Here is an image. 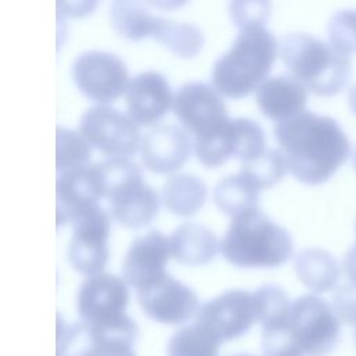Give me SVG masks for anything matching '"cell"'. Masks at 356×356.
I'll use <instances>...</instances> for the list:
<instances>
[{"label": "cell", "mask_w": 356, "mask_h": 356, "mask_svg": "<svg viewBox=\"0 0 356 356\" xmlns=\"http://www.w3.org/2000/svg\"><path fill=\"white\" fill-rule=\"evenodd\" d=\"M273 132L289 171L306 184L327 181L350 156V142L338 121L306 108L275 121Z\"/></svg>", "instance_id": "obj_1"}, {"label": "cell", "mask_w": 356, "mask_h": 356, "mask_svg": "<svg viewBox=\"0 0 356 356\" xmlns=\"http://www.w3.org/2000/svg\"><path fill=\"white\" fill-rule=\"evenodd\" d=\"M278 50L291 75L316 95H337L350 79V58L310 33L299 31L284 33Z\"/></svg>", "instance_id": "obj_2"}, {"label": "cell", "mask_w": 356, "mask_h": 356, "mask_svg": "<svg viewBox=\"0 0 356 356\" xmlns=\"http://www.w3.org/2000/svg\"><path fill=\"white\" fill-rule=\"evenodd\" d=\"M277 49L270 29L259 25L241 28L229 47L213 63V85L231 97L249 93L271 70Z\"/></svg>", "instance_id": "obj_3"}, {"label": "cell", "mask_w": 356, "mask_h": 356, "mask_svg": "<svg viewBox=\"0 0 356 356\" xmlns=\"http://www.w3.org/2000/svg\"><path fill=\"white\" fill-rule=\"evenodd\" d=\"M291 234L259 207L232 216L220 252L232 264L242 267H274L292 253Z\"/></svg>", "instance_id": "obj_4"}, {"label": "cell", "mask_w": 356, "mask_h": 356, "mask_svg": "<svg viewBox=\"0 0 356 356\" xmlns=\"http://www.w3.org/2000/svg\"><path fill=\"white\" fill-rule=\"evenodd\" d=\"M286 327L303 356H327L337 348L341 337V324L334 309L312 293L293 300Z\"/></svg>", "instance_id": "obj_5"}, {"label": "cell", "mask_w": 356, "mask_h": 356, "mask_svg": "<svg viewBox=\"0 0 356 356\" xmlns=\"http://www.w3.org/2000/svg\"><path fill=\"white\" fill-rule=\"evenodd\" d=\"M129 299L124 278L113 273L88 275L76 291V312L92 328H114L132 321L125 313Z\"/></svg>", "instance_id": "obj_6"}, {"label": "cell", "mask_w": 356, "mask_h": 356, "mask_svg": "<svg viewBox=\"0 0 356 356\" xmlns=\"http://www.w3.org/2000/svg\"><path fill=\"white\" fill-rule=\"evenodd\" d=\"M135 321L114 328H92L83 321L65 324L57 335V356H136Z\"/></svg>", "instance_id": "obj_7"}, {"label": "cell", "mask_w": 356, "mask_h": 356, "mask_svg": "<svg viewBox=\"0 0 356 356\" xmlns=\"http://www.w3.org/2000/svg\"><path fill=\"white\" fill-rule=\"evenodd\" d=\"M79 132L90 145L111 157H127L140 143L138 122L106 104L90 106L81 114Z\"/></svg>", "instance_id": "obj_8"}, {"label": "cell", "mask_w": 356, "mask_h": 356, "mask_svg": "<svg viewBox=\"0 0 356 356\" xmlns=\"http://www.w3.org/2000/svg\"><path fill=\"white\" fill-rule=\"evenodd\" d=\"M71 224L72 234L67 248L71 266L86 275L102 273L108 256L110 213L97 203L78 214Z\"/></svg>", "instance_id": "obj_9"}, {"label": "cell", "mask_w": 356, "mask_h": 356, "mask_svg": "<svg viewBox=\"0 0 356 356\" xmlns=\"http://www.w3.org/2000/svg\"><path fill=\"white\" fill-rule=\"evenodd\" d=\"M71 75L76 86L97 102H108L127 88L128 70L121 57L106 50H83L71 65Z\"/></svg>", "instance_id": "obj_10"}, {"label": "cell", "mask_w": 356, "mask_h": 356, "mask_svg": "<svg viewBox=\"0 0 356 356\" xmlns=\"http://www.w3.org/2000/svg\"><path fill=\"white\" fill-rule=\"evenodd\" d=\"M195 323L221 342L236 339L256 323L253 296L245 289L224 291L197 307Z\"/></svg>", "instance_id": "obj_11"}, {"label": "cell", "mask_w": 356, "mask_h": 356, "mask_svg": "<svg viewBox=\"0 0 356 356\" xmlns=\"http://www.w3.org/2000/svg\"><path fill=\"white\" fill-rule=\"evenodd\" d=\"M172 110L195 136L218 129L229 118L221 93L203 81L184 82L174 93Z\"/></svg>", "instance_id": "obj_12"}, {"label": "cell", "mask_w": 356, "mask_h": 356, "mask_svg": "<svg viewBox=\"0 0 356 356\" xmlns=\"http://www.w3.org/2000/svg\"><path fill=\"white\" fill-rule=\"evenodd\" d=\"M136 296L142 310L163 324H182L199 307L196 292L168 273L136 289Z\"/></svg>", "instance_id": "obj_13"}, {"label": "cell", "mask_w": 356, "mask_h": 356, "mask_svg": "<svg viewBox=\"0 0 356 356\" xmlns=\"http://www.w3.org/2000/svg\"><path fill=\"white\" fill-rule=\"evenodd\" d=\"M171 246L160 229L152 228L135 236L122 259L121 271L125 281L136 289L164 274V266L170 257Z\"/></svg>", "instance_id": "obj_14"}, {"label": "cell", "mask_w": 356, "mask_h": 356, "mask_svg": "<svg viewBox=\"0 0 356 356\" xmlns=\"http://www.w3.org/2000/svg\"><path fill=\"white\" fill-rule=\"evenodd\" d=\"M57 224L72 222V220L99 203L103 197L102 188L93 163L63 170L56 179Z\"/></svg>", "instance_id": "obj_15"}, {"label": "cell", "mask_w": 356, "mask_h": 356, "mask_svg": "<svg viewBox=\"0 0 356 356\" xmlns=\"http://www.w3.org/2000/svg\"><path fill=\"white\" fill-rule=\"evenodd\" d=\"M139 150L149 170L168 172L181 167L189 156L191 138L178 124L157 122L140 138Z\"/></svg>", "instance_id": "obj_16"}, {"label": "cell", "mask_w": 356, "mask_h": 356, "mask_svg": "<svg viewBox=\"0 0 356 356\" xmlns=\"http://www.w3.org/2000/svg\"><path fill=\"white\" fill-rule=\"evenodd\" d=\"M171 88L165 76L154 70L135 74L125 89L129 115L139 124H152L159 120L172 103Z\"/></svg>", "instance_id": "obj_17"}, {"label": "cell", "mask_w": 356, "mask_h": 356, "mask_svg": "<svg viewBox=\"0 0 356 356\" xmlns=\"http://www.w3.org/2000/svg\"><path fill=\"white\" fill-rule=\"evenodd\" d=\"M106 197L110 216L125 227L147 224L159 209V195L142 175L115 186Z\"/></svg>", "instance_id": "obj_18"}, {"label": "cell", "mask_w": 356, "mask_h": 356, "mask_svg": "<svg viewBox=\"0 0 356 356\" xmlns=\"http://www.w3.org/2000/svg\"><path fill=\"white\" fill-rule=\"evenodd\" d=\"M254 99L263 114L281 121L305 110L307 93L295 76L280 72L264 78L259 83Z\"/></svg>", "instance_id": "obj_19"}, {"label": "cell", "mask_w": 356, "mask_h": 356, "mask_svg": "<svg viewBox=\"0 0 356 356\" xmlns=\"http://www.w3.org/2000/svg\"><path fill=\"white\" fill-rule=\"evenodd\" d=\"M171 253L186 264H203L211 260L220 249L218 238L213 229L199 222H182L170 236Z\"/></svg>", "instance_id": "obj_20"}, {"label": "cell", "mask_w": 356, "mask_h": 356, "mask_svg": "<svg viewBox=\"0 0 356 356\" xmlns=\"http://www.w3.org/2000/svg\"><path fill=\"white\" fill-rule=\"evenodd\" d=\"M295 271L313 292H328L338 284L341 270L335 257L320 248H306L295 254Z\"/></svg>", "instance_id": "obj_21"}, {"label": "cell", "mask_w": 356, "mask_h": 356, "mask_svg": "<svg viewBox=\"0 0 356 356\" xmlns=\"http://www.w3.org/2000/svg\"><path fill=\"white\" fill-rule=\"evenodd\" d=\"M207 196V186L202 178L189 172H177L167 177L161 185V200L171 211L193 214Z\"/></svg>", "instance_id": "obj_22"}, {"label": "cell", "mask_w": 356, "mask_h": 356, "mask_svg": "<svg viewBox=\"0 0 356 356\" xmlns=\"http://www.w3.org/2000/svg\"><path fill=\"white\" fill-rule=\"evenodd\" d=\"M259 186L243 171L221 177L213 189L216 204L227 214L236 216L249 209L257 207Z\"/></svg>", "instance_id": "obj_23"}, {"label": "cell", "mask_w": 356, "mask_h": 356, "mask_svg": "<svg viewBox=\"0 0 356 356\" xmlns=\"http://www.w3.org/2000/svg\"><path fill=\"white\" fill-rule=\"evenodd\" d=\"M108 17L117 33L129 39L152 36L157 19V15L152 14L145 3L136 0L113 1L108 7Z\"/></svg>", "instance_id": "obj_24"}, {"label": "cell", "mask_w": 356, "mask_h": 356, "mask_svg": "<svg viewBox=\"0 0 356 356\" xmlns=\"http://www.w3.org/2000/svg\"><path fill=\"white\" fill-rule=\"evenodd\" d=\"M152 38L160 40L174 53L185 57L196 54L204 40L203 31L197 25L161 15H157Z\"/></svg>", "instance_id": "obj_25"}, {"label": "cell", "mask_w": 356, "mask_h": 356, "mask_svg": "<svg viewBox=\"0 0 356 356\" xmlns=\"http://www.w3.org/2000/svg\"><path fill=\"white\" fill-rule=\"evenodd\" d=\"M256 323L261 324L263 331L282 328L288 324L292 303L285 291L275 284H261L253 292Z\"/></svg>", "instance_id": "obj_26"}, {"label": "cell", "mask_w": 356, "mask_h": 356, "mask_svg": "<svg viewBox=\"0 0 356 356\" xmlns=\"http://www.w3.org/2000/svg\"><path fill=\"white\" fill-rule=\"evenodd\" d=\"M222 342L204 327L193 323L177 330L168 341V356H218Z\"/></svg>", "instance_id": "obj_27"}, {"label": "cell", "mask_w": 356, "mask_h": 356, "mask_svg": "<svg viewBox=\"0 0 356 356\" xmlns=\"http://www.w3.org/2000/svg\"><path fill=\"white\" fill-rule=\"evenodd\" d=\"M286 168V157L284 152L278 147H266L256 157L241 161L239 165V170L250 177L260 191L280 181L285 174Z\"/></svg>", "instance_id": "obj_28"}, {"label": "cell", "mask_w": 356, "mask_h": 356, "mask_svg": "<svg viewBox=\"0 0 356 356\" xmlns=\"http://www.w3.org/2000/svg\"><path fill=\"white\" fill-rule=\"evenodd\" d=\"M56 136H57V156H56L57 172L67 168L89 164L92 145L79 131L64 128L63 125H57Z\"/></svg>", "instance_id": "obj_29"}, {"label": "cell", "mask_w": 356, "mask_h": 356, "mask_svg": "<svg viewBox=\"0 0 356 356\" xmlns=\"http://www.w3.org/2000/svg\"><path fill=\"white\" fill-rule=\"evenodd\" d=\"M330 44L339 53H356V10L342 8L334 13L327 25Z\"/></svg>", "instance_id": "obj_30"}, {"label": "cell", "mask_w": 356, "mask_h": 356, "mask_svg": "<svg viewBox=\"0 0 356 356\" xmlns=\"http://www.w3.org/2000/svg\"><path fill=\"white\" fill-rule=\"evenodd\" d=\"M271 3L270 1H245L234 0L228 4V13L234 24L241 29L245 26L259 25L263 26L264 21L270 15Z\"/></svg>", "instance_id": "obj_31"}, {"label": "cell", "mask_w": 356, "mask_h": 356, "mask_svg": "<svg viewBox=\"0 0 356 356\" xmlns=\"http://www.w3.org/2000/svg\"><path fill=\"white\" fill-rule=\"evenodd\" d=\"M263 356H303L293 343L288 327L263 331L261 335Z\"/></svg>", "instance_id": "obj_32"}, {"label": "cell", "mask_w": 356, "mask_h": 356, "mask_svg": "<svg viewBox=\"0 0 356 356\" xmlns=\"http://www.w3.org/2000/svg\"><path fill=\"white\" fill-rule=\"evenodd\" d=\"M332 309L339 321L356 327V285L343 284L334 292Z\"/></svg>", "instance_id": "obj_33"}, {"label": "cell", "mask_w": 356, "mask_h": 356, "mask_svg": "<svg viewBox=\"0 0 356 356\" xmlns=\"http://www.w3.org/2000/svg\"><path fill=\"white\" fill-rule=\"evenodd\" d=\"M342 267L350 282L356 285V243L343 256Z\"/></svg>", "instance_id": "obj_34"}, {"label": "cell", "mask_w": 356, "mask_h": 356, "mask_svg": "<svg viewBox=\"0 0 356 356\" xmlns=\"http://www.w3.org/2000/svg\"><path fill=\"white\" fill-rule=\"evenodd\" d=\"M348 103H349L350 110L356 114V83L352 85L348 92Z\"/></svg>", "instance_id": "obj_35"}, {"label": "cell", "mask_w": 356, "mask_h": 356, "mask_svg": "<svg viewBox=\"0 0 356 356\" xmlns=\"http://www.w3.org/2000/svg\"><path fill=\"white\" fill-rule=\"evenodd\" d=\"M353 167H355V170H356V152H355V154H353Z\"/></svg>", "instance_id": "obj_36"}, {"label": "cell", "mask_w": 356, "mask_h": 356, "mask_svg": "<svg viewBox=\"0 0 356 356\" xmlns=\"http://www.w3.org/2000/svg\"><path fill=\"white\" fill-rule=\"evenodd\" d=\"M234 356H252V355H248V353H239V355H234Z\"/></svg>", "instance_id": "obj_37"}, {"label": "cell", "mask_w": 356, "mask_h": 356, "mask_svg": "<svg viewBox=\"0 0 356 356\" xmlns=\"http://www.w3.org/2000/svg\"><path fill=\"white\" fill-rule=\"evenodd\" d=\"M355 345H356V331H355Z\"/></svg>", "instance_id": "obj_38"}]
</instances>
